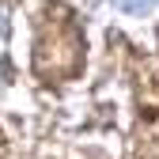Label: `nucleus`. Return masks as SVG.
I'll return each mask as SVG.
<instances>
[{"label": "nucleus", "mask_w": 159, "mask_h": 159, "mask_svg": "<svg viewBox=\"0 0 159 159\" xmlns=\"http://www.w3.org/2000/svg\"><path fill=\"white\" fill-rule=\"evenodd\" d=\"M121 4V11H129V15H144V11H152L159 0H117Z\"/></svg>", "instance_id": "obj_1"}]
</instances>
